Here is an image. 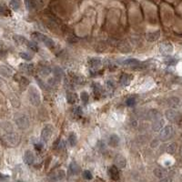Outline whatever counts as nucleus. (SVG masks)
<instances>
[{
    "label": "nucleus",
    "mask_w": 182,
    "mask_h": 182,
    "mask_svg": "<svg viewBox=\"0 0 182 182\" xmlns=\"http://www.w3.org/2000/svg\"><path fill=\"white\" fill-rule=\"evenodd\" d=\"M1 141L5 146L12 148V147H17L19 144L20 137L17 133H14V132L10 131L9 133H7L6 135L2 136Z\"/></svg>",
    "instance_id": "obj_1"
},
{
    "label": "nucleus",
    "mask_w": 182,
    "mask_h": 182,
    "mask_svg": "<svg viewBox=\"0 0 182 182\" xmlns=\"http://www.w3.org/2000/svg\"><path fill=\"white\" fill-rule=\"evenodd\" d=\"M15 122L17 127L21 130H26L30 126V120L27 115L23 113L17 114L15 117Z\"/></svg>",
    "instance_id": "obj_2"
},
{
    "label": "nucleus",
    "mask_w": 182,
    "mask_h": 182,
    "mask_svg": "<svg viewBox=\"0 0 182 182\" xmlns=\"http://www.w3.org/2000/svg\"><path fill=\"white\" fill-rule=\"evenodd\" d=\"M28 98L29 101L31 103V105H33L35 107H38L41 102V98H40V95L38 90L35 88V87H30L28 89Z\"/></svg>",
    "instance_id": "obj_3"
},
{
    "label": "nucleus",
    "mask_w": 182,
    "mask_h": 182,
    "mask_svg": "<svg viewBox=\"0 0 182 182\" xmlns=\"http://www.w3.org/2000/svg\"><path fill=\"white\" fill-rule=\"evenodd\" d=\"M32 37L34 39H36V40L39 41V42L44 43L48 48H53L55 46V42L51 38H49L48 36H46L44 34H41V33H38V32H35V33L32 34Z\"/></svg>",
    "instance_id": "obj_4"
},
{
    "label": "nucleus",
    "mask_w": 182,
    "mask_h": 182,
    "mask_svg": "<svg viewBox=\"0 0 182 182\" xmlns=\"http://www.w3.org/2000/svg\"><path fill=\"white\" fill-rule=\"evenodd\" d=\"M166 117L168 120H170L172 123H179L180 122L182 119V114L180 113L177 110L174 109H169L166 111Z\"/></svg>",
    "instance_id": "obj_5"
},
{
    "label": "nucleus",
    "mask_w": 182,
    "mask_h": 182,
    "mask_svg": "<svg viewBox=\"0 0 182 182\" xmlns=\"http://www.w3.org/2000/svg\"><path fill=\"white\" fill-rule=\"evenodd\" d=\"M174 133V128L171 126H166L164 127H162L160 129V134H159V137L161 140L166 141L168 139H170L172 135Z\"/></svg>",
    "instance_id": "obj_6"
},
{
    "label": "nucleus",
    "mask_w": 182,
    "mask_h": 182,
    "mask_svg": "<svg viewBox=\"0 0 182 182\" xmlns=\"http://www.w3.org/2000/svg\"><path fill=\"white\" fill-rule=\"evenodd\" d=\"M52 132H53V128L50 125H47L44 127L41 130V134H40V136H41V139L44 141V142H48L50 137L52 136Z\"/></svg>",
    "instance_id": "obj_7"
},
{
    "label": "nucleus",
    "mask_w": 182,
    "mask_h": 182,
    "mask_svg": "<svg viewBox=\"0 0 182 182\" xmlns=\"http://www.w3.org/2000/svg\"><path fill=\"white\" fill-rule=\"evenodd\" d=\"M68 172L71 176H76L78 174L80 173V168L79 166L75 162V161H72L70 164H69V168H68Z\"/></svg>",
    "instance_id": "obj_8"
},
{
    "label": "nucleus",
    "mask_w": 182,
    "mask_h": 182,
    "mask_svg": "<svg viewBox=\"0 0 182 182\" xmlns=\"http://www.w3.org/2000/svg\"><path fill=\"white\" fill-rule=\"evenodd\" d=\"M35 161L34 154L30 150H26L24 154V162L26 165H32Z\"/></svg>",
    "instance_id": "obj_9"
},
{
    "label": "nucleus",
    "mask_w": 182,
    "mask_h": 182,
    "mask_svg": "<svg viewBox=\"0 0 182 182\" xmlns=\"http://www.w3.org/2000/svg\"><path fill=\"white\" fill-rule=\"evenodd\" d=\"M159 50L162 54L169 55V54H171L173 51V46L171 45L170 43H163L160 46Z\"/></svg>",
    "instance_id": "obj_10"
},
{
    "label": "nucleus",
    "mask_w": 182,
    "mask_h": 182,
    "mask_svg": "<svg viewBox=\"0 0 182 182\" xmlns=\"http://www.w3.org/2000/svg\"><path fill=\"white\" fill-rule=\"evenodd\" d=\"M115 164L119 169H124L127 165V160L122 155H117L115 158Z\"/></svg>",
    "instance_id": "obj_11"
},
{
    "label": "nucleus",
    "mask_w": 182,
    "mask_h": 182,
    "mask_svg": "<svg viewBox=\"0 0 182 182\" xmlns=\"http://www.w3.org/2000/svg\"><path fill=\"white\" fill-rule=\"evenodd\" d=\"M108 174H109L110 178L113 180H119V172H118V170H117V166L110 167L109 170H108Z\"/></svg>",
    "instance_id": "obj_12"
},
{
    "label": "nucleus",
    "mask_w": 182,
    "mask_h": 182,
    "mask_svg": "<svg viewBox=\"0 0 182 182\" xmlns=\"http://www.w3.org/2000/svg\"><path fill=\"white\" fill-rule=\"evenodd\" d=\"M65 177H66V172L64 170H57L56 172H54V173L51 175L50 179H51L52 180H63Z\"/></svg>",
    "instance_id": "obj_13"
},
{
    "label": "nucleus",
    "mask_w": 182,
    "mask_h": 182,
    "mask_svg": "<svg viewBox=\"0 0 182 182\" xmlns=\"http://www.w3.org/2000/svg\"><path fill=\"white\" fill-rule=\"evenodd\" d=\"M20 70L23 71L24 73H26V74H29L31 75L34 71V65L33 64H26V63H24L20 65Z\"/></svg>",
    "instance_id": "obj_14"
},
{
    "label": "nucleus",
    "mask_w": 182,
    "mask_h": 182,
    "mask_svg": "<svg viewBox=\"0 0 182 182\" xmlns=\"http://www.w3.org/2000/svg\"><path fill=\"white\" fill-rule=\"evenodd\" d=\"M120 142V138L117 134H112L108 138V145L110 147H117Z\"/></svg>",
    "instance_id": "obj_15"
},
{
    "label": "nucleus",
    "mask_w": 182,
    "mask_h": 182,
    "mask_svg": "<svg viewBox=\"0 0 182 182\" xmlns=\"http://www.w3.org/2000/svg\"><path fill=\"white\" fill-rule=\"evenodd\" d=\"M0 74L6 78H10L13 75V70L7 66H0Z\"/></svg>",
    "instance_id": "obj_16"
},
{
    "label": "nucleus",
    "mask_w": 182,
    "mask_h": 182,
    "mask_svg": "<svg viewBox=\"0 0 182 182\" xmlns=\"http://www.w3.org/2000/svg\"><path fill=\"white\" fill-rule=\"evenodd\" d=\"M167 103H168V105L171 108H177L180 106V98H177V97H172V98H170L168 99Z\"/></svg>",
    "instance_id": "obj_17"
},
{
    "label": "nucleus",
    "mask_w": 182,
    "mask_h": 182,
    "mask_svg": "<svg viewBox=\"0 0 182 182\" xmlns=\"http://www.w3.org/2000/svg\"><path fill=\"white\" fill-rule=\"evenodd\" d=\"M133 79V77L131 75H127V74H123L120 78V84L124 87H127L130 84L131 80Z\"/></svg>",
    "instance_id": "obj_18"
},
{
    "label": "nucleus",
    "mask_w": 182,
    "mask_h": 182,
    "mask_svg": "<svg viewBox=\"0 0 182 182\" xmlns=\"http://www.w3.org/2000/svg\"><path fill=\"white\" fill-rule=\"evenodd\" d=\"M89 65H90V68L93 69H98V68L101 67V60L99 58H97V57H93L89 59Z\"/></svg>",
    "instance_id": "obj_19"
},
{
    "label": "nucleus",
    "mask_w": 182,
    "mask_h": 182,
    "mask_svg": "<svg viewBox=\"0 0 182 182\" xmlns=\"http://www.w3.org/2000/svg\"><path fill=\"white\" fill-rule=\"evenodd\" d=\"M148 116V117H149V119H151V120H157V119L161 118V113L159 111H158V110H156V109L149 110Z\"/></svg>",
    "instance_id": "obj_20"
},
{
    "label": "nucleus",
    "mask_w": 182,
    "mask_h": 182,
    "mask_svg": "<svg viewBox=\"0 0 182 182\" xmlns=\"http://www.w3.org/2000/svg\"><path fill=\"white\" fill-rule=\"evenodd\" d=\"M164 127V120L162 118H159L157 120H154V123L152 125V129L154 131H159Z\"/></svg>",
    "instance_id": "obj_21"
},
{
    "label": "nucleus",
    "mask_w": 182,
    "mask_h": 182,
    "mask_svg": "<svg viewBox=\"0 0 182 182\" xmlns=\"http://www.w3.org/2000/svg\"><path fill=\"white\" fill-rule=\"evenodd\" d=\"M154 175L159 178V179H163L167 176V171L165 170L164 169H161V168H157L154 170Z\"/></svg>",
    "instance_id": "obj_22"
},
{
    "label": "nucleus",
    "mask_w": 182,
    "mask_h": 182,
    "mask_svg": "<svg viewBox=\"0 0 182 182\" xmlns=\"http://www.w3.org/2000/svg\"><path fill=\"white\" fill-rule=\"evenodd\" d=\"M160 32L159 31H155V32H150L146 35V38L148 41H156L157 39H159Z\"/></svg>",
    "instance_id": "obj_23"
},
{
    "label": "nucleus",
    "mask_w": 182,
    "mask_h": 182,
    "mask_svg": "<svg viewBox=\"0 0 182 182\" xmlns=\"http://www.w3.org/2000/svg\"><path fill=\"white\" fill-rule=\"evenodd\" d=\"M53 72H54V76H55V79H56L60 80L63 78V76H64V71H63V69L61 68H59V67H56V68H54Z\"/></svg>",
    "instance_id": "obj_24"
},
{
    "label": "nucleus",
    "mask_w": 182,
    "mask_h": 182,
    "mask_svg": "<svg viewBox=\"0 0 182 182\" xmlns=\"http://www.w3.org/2000/svg\"><path fill=\"white\" fill-rule=\"evenodd\" d=\"M122 63L125 66H130V67H132V66H137V65L140 64V62L137 59H136V58H127V59H126L125 61H123Z\"/></svg>",
    "instance_id": "obj_25"
},
{
    "label": "nucleus",
    "mask_w": 182,
    "mask_h": 182,
    "mask_svg": "<svg viewBox=\"0 0 182 182\" xmlns=\"http://www.w3.org/2000/svg\"><path fill=\"white\" fill-rule=\"evenodd\" d=\"M68 142H69V145L71 147H75L77 145V142H78V138L77 136L74 132H71L68 136Z\"/></svg>",
    "instance_id": "obj_26"
},
{
    "label": "nucleus",
    "mask_w": 182,
    "mask_h": 182,
    "mask_svg": "<svg viewBox=\"0 0 182 182\" xmlns=\"http://www.w3.org/2000/svg\"><path fill=\"white\" fill-rule=\"evenodd\" d=\"M14 40L18 44V45H22V44H26V39L23 36H20V35H15L13 36Z\"/></svg>",
    "instance_id": "obj_27"
},
{
    "label": "nucleus",
    "mask_w": 182,
    "mask_h": 182,
    "mask_svg": "<svg viewBox=\"0 0 182 182\" xmlns=\"http://www.w3.org/2000/svg\"><path fill=\"white\" fill-rule=\"evenodd\" d=\"M67 99H68V103H70V104H74V103L77 101V94L72 93V92H68V95H67Z\"/></svg>",
    "instance_id": "obj_28"
},
{
    "label": "nucleus",
    "mask_w": 182,
    "mask_h": 182,
    "mask_svg": "<svg viewBox=\"0 0 182 182\" xmlns=\"http://www.w3.org/2000/svg\"><path fill=\"white\" fill-rule=\"evenodd\" d=\"M9 5H10V7L13 10L17 11L20 7V1L19 0H10Z\"/></svg>",
    "instance_id": "obj_29"
},
{
    "label": "nucleus",
    "mask_w": 182,
    "mask_h": 182,
    "mask_svg": "<svg viewBox=\"0 0 182 182\" xmlns=\"http://www.w3.org/2000/svg\"><path fill=\"white\" fill-rule=\"evenodd\" d=\"M102 86L99 83H94L93 84V91H94L95 95H99L102 92Z\"/></svg>",
    "instance_id": "obj_30"
},
{
    "label": "nucleus",
    "mask_w": 182,
    "mask_h": 182,
    "mask_svg": "<svg viewBox=\"0 0 182 182\" xmlns=\"http://www.w3.org/2000/svg\"><path fill=\"white\" fill-rule=\"evenodd\" d=\"M80 99L82 100V102L84 104H88L89 99V95L87 91H82L80 94Z\"/></svg>",
    "instance_id": "obj_31"
},
{
    "label": "nucleus",
    "mask_w": 182,
    "mask_h": 182,
    "mask_svg": "<svg viewBox=\"0 0 182 182\" xmlns=\"http://www.w3.org/2000/svg\"><path fill=\"white\" fill-rule=\"evenodd\" d=\"M51 73V68H49L48 67H42L40 68V75L42 77H46Z\"/></svg>",
    "instance_id": "obj_32"
},
{
    "label": "nucleus",
    "mask_w": 182,
    "mask_h": 182,
    "mask_svg": "<svg viewBox=\"0 0 182 182\" xmlns=\"http://www.w3.org/2000/svg\"><path fill=\"white\" fill-rule=\"evenodd\" d=\"M9 14H10V11L6 6L0 5V16H8Z\"/></svg>",
    "instance_id": "obj_33"
},
{
    "label": "nucleus",
    "mask_w": 182,
    "mask_h": 182,
    "mask_svg": "<svg viewBox=\"0 0 182 182\" xmlns=\"http://www.w3.org/2000/svg\"><path fill=\"white\" fill-rule=\"evenodd\" d=\"M26 45L31 50H33V51H35V52H37L38 51V46H37V45L35 43V42H32V41H26Z\"/></svg>",
    "instance_id": "obj_34"
},
{
    "label": "nucleus",
    "mask_w": 182,
    "mask_h": 182,
    "mask_svg": "<svg viewBox=\"0 0 182 182\" xmlns=\"http://www.w3.org/2000/svg\"><path fill=\"white\" fill-rule=\"evenodd\" d=\"M177 150V144L176 143H171L170 145H169V147L167 148V151L170 154H173L175 151Z\"/></svg>",
    "instance_id": "obj_35"
},
{
    "label": "nucleus",
    "mask_w": 182,
    "mask_h": 182,
    "mask_svg": "<svg viewBox=\"0 0 182 182\" xmlns=\"http://www.w3.org/2000/svg\"><path fill=\"white\" fill-rule=\"evenodd\" d=\"M83 178L85 180H92V178H93V175H92V173L89 170H85L83 172Z\"/></svg>",
    "instance_id": "obj_36"
},
{
    "label": "nucleus",
    "mask_w": 182,
    "mask_h": 182,
    "mask_svg": "<svg viewBox=\"0 0 182 182\" xmlns=\"http://www.w3.org/2000/svg\"><path fill=\"white\" fill-rule=\"evenodd\" d=\"M19 56L21 58L23 59H25V60H27V61H30L31 59H32V57H31V55H29L28 53H25V52H21V53H19Z\"/></svg>",
    "instance_id": "obj_37"
},
{
    "label": "nucleus",
    "mask_w": 182,
    "mask_h": 182,
    "mask_svg": "<svg viewBox=\"0 0 182 182\" xmlns=\"http://www.w3.org/2000/svg\"><path fill=\"white\" fill-rule=\"evenodd\" d=\"M127 105L128 106V107H132V106H134L135 104H136V99H135V98L134 97H130V98H128L127 99Z\"/></svg>",
    "instance_id": "obj_38"
},
{
    "label": "nucleus",
    "mask_w": 182,
    "mask_h": 182,
    "mask_svg": "<svg viewBox=\"0 0 182 182\" xmlns=\"http://www.w3.org/2000/svg\"><path fill=\"white\" fill-rule=\"evenodd\" d=\"M82 108H81V107H77L75 109H74V114L76 115V116H78V117H80V116H82Z\"/></svg>",
    "instance_id": "obj_39"
},
{
    "label": "nucleus",
    "mask_w": 182,
    "mask_h": 182,
    "mask_svg": "<svg viewBox=\"0 0 182 182\" xmlns=\"http://www.w3.org/2000/svg\"><path fill=\"white\" fill-rule=\"evenodd\" d=\"M166 63H167L169 66H173V65H175V64L177 63V60H176L175 58H173V57H169V59L166 61Z\"/></svg>",
    "instance_id": "obj_40"
},
{
    "label": "nucleus",
    "mask_w": 182,
    "mask_h": 182,
    "mask_svg": "<svg viewBox=\"0 0 182 182\" xmlns=\"http://www.w3.org/2000/svg\"><path fill=\"white\" fill-rule=\"evenodd\" d=\"M19 83H21L23 86H27L28 84H29V81L27 79H26V78H24V77H21L20 78V80H19Z\"/></svg>",
    "instance_id": "obj_41"
},
{
    "label": "nucleus",
    "mask_w": 182,
    "mask_h": 182,
    "mask_svg": "<svg viewBox=\"0 0 182 182\" xmlns=\"http://www.w3.org/2000/svg\"><path fill=\"white\" fill-rule=\"evenodd\" d=\"M65 146H66V142L64 140H61L60 144L58 145V148H60V149H62V148H65Z\"/></svg>",
    "instance_id": "obj_42"
},
{
    "label": "nucleus",
    "mask_w": 182,
    "mask_h": 182,
    "mask_svg": "<svg viewBox=\"0 0 182 182\" xmlns=\"http://www.w3.org/2000/svg\"><path fill=\"white\" fill-rule=\"evenodd\" d=\"M35 148H36L37 150H41L43 148V145L42 144H36L35 145Z\"/></svg>",
    "instance_id": "obj_43"
},
{
    "label": "nucleus",
    "mask_w": 182,
    "mask_h": 182,
    "mask_svg": "<svg viewBox=\"0 0 182 182\" xmlns=\"http://www.w3.org/2000/svg\"><path fill=\"white\" fill-rule=\"evenodd\" d=\"M2 180V175L0 174V180Z\"/></svg>",
    "instance_id": "obj_44"
},
{
    "label": "nucleus",
    "mask_w": 182,
    "mask_h": 182,
    "mask_svg": "<svg viewBox=\"0 0 182 182\" xmlns=\"http://www.w3.org/2000/svg\"><path fill=\"white\" fill-rule=\"evenodd\" d=\"M181 105H182V102H181Z\"/></svg>",
    "instance_id": "obj_45"
}]
</instances>
